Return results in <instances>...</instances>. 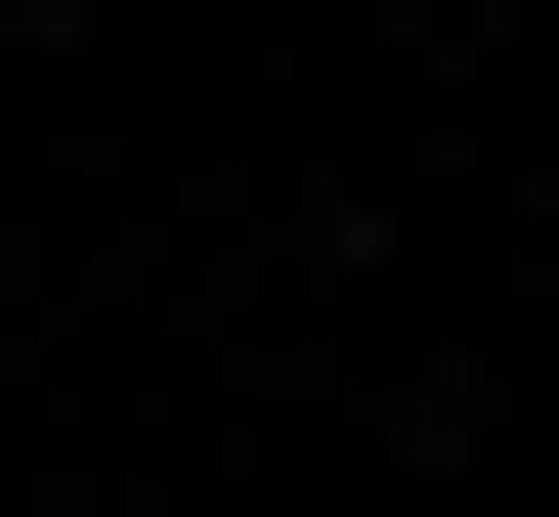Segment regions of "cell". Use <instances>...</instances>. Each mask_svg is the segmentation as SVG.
Listing matches in <instances>:
<instances>
[]
</instances>
